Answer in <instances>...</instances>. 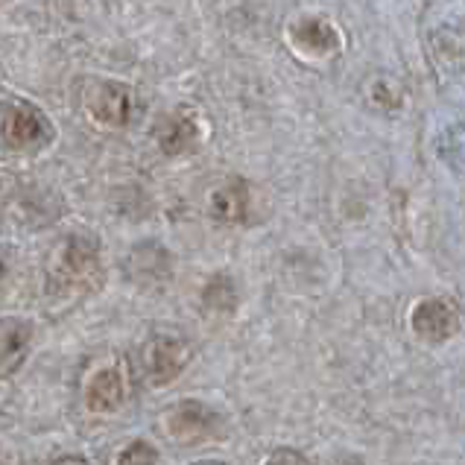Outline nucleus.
Instances as JSON below:
<instances>
[{"label":"nucleus","mask_w":465,"mask_h":465,"mask_svg":"<svg viewBox=\"0 0 465 465\" xmlns=\"http://www.w3.org/2000/svg\"><path fill=\"white\" fill-rule=\"evenodd\" d=\"M0 275H4V261H0Z\"/></svg>","instance_id":"obj_17"},{"label":"nucleus","mask_w":465,"mask_h":465,"mask_svg":"<svg viewBox=\"0 0 465 465\" xmlns=\"http://www.w3.org/2000/svg\"><path fill=\"white\" fill-rule=\"evenodd\" d=\"M85 109L103 126L126 129L135 124L141 103H138L135 88L114 83V79H100V83H91L85 91Z\"/></svg>","instance_id":"obj_2"},{"label":"nucleus","mask_w":465,"mask_h":465,"mask_svg":"<svg viewBox=\"0 0 465 465\" xmlns=\"http://www.w3.org/2000/svg\"><path fill=\"white\" fill-rule=\"evenodd\" d=\"M293 38L311 53H328V50H337L340 45V35L337 30L322 18H304L293 26Z\"/></svg>","instance_id":"obj_11"},{"label":"nucleus","mask_w":465,"mask_h":465,"mask_svg":"<svg viewBox=\"0 0 465 465\" xmlns=\"http://www.w3.org/2000/svg\"><path fill=\"white\" fill-rule=\"evenodd\" d=\"M114 465H158V450L150 442L135 440L114 457Z\"/></svg>","instance_id":"obj_13"},{"label":"nucleus","mask_w":465,"mask_h":465,"mask_svg":"<svg viewBox=\"0 0 465 465\" xmlns=\"http://www.w3.org/2000/svg\"><path fill=\"white\" fill-rule=\"evenodd\" d=\"M56 267L64 282H74V284L88 282V278L97 275V270H100L97 241H91V237H71L59 252Z\"/></svg>","instance_id":"obj_8"},{"label":"nucleus","mask_w":465,"mask_h":465,"mask_svg":"<svg viewBox=\"0 0 465 465\" xmlns=\"http://www.w3.org/2000/svg\"><path fill=\"white\" fill-rule=\"evenodd\" d=\"M164 430L170 440L179 442H199L220 430V416L203 401H182L164 416Z\"/></svg>","instance_id":"obj_4"},{"label":"nucleus","mask_w":465,"mask_h":465,"mask_svg":"<svg viewBox=\"0 0 465 465\" xmlns=\"http://www.w3.org/2000/svg\"><path fill=\"white\" fill-rule=\"evenodd\" d=\"M158 147L167 155H184V153H193L199 138H203V129H199L196 117L188 112H176L170 114L167 121L158 126Z\"/></svg>","instance_id":"obj_9"},{"label":"nucleus","mask_w":465,"mask_h":465,"mask_svg":"<svg viewBox=\"0 0 465 465\" xmlns=\"http://www.w3.org/2000/svg\"><path fill=\"white\" fill-rule=\"evenodd\" d=\"M53 465H91V462H85V460H79V457H64V460H59V462H53Z\"/></svg>","instance_id":"obj_15"},{"label":"nucleus","mask_w":465,"mask_h":465,"mask_svg":"<svg viewBox=\"0 0 465 465\" xmlns=\"http://www.w3.org/2000/svg\"><path fill=\"white\" fill-rule=\"evenodd\" d=\"M263 465H308V460H304L299 450L282 448V450H275V454H270V460Z\"/></svg>","instance_id":"obj_14"},{"label":"nucleus","mask_w":465,"mask_h":465,"mask_svg":"<svg viewBox=\"0 0 465 465\" xmlns=\"http://www.w3.org/2000/svg\"><path fill=\"white\" fill-rule=\"evenodd\" d=\"M35 337V325L30 319L6 316L0 319V381L12 378L24 366Z\"/></svg>","instance_id":"obj_5"},{"label":"nucleus","mask_w":465,"mask_h":465,"mask_svg":"<svg viewBox=\"0 0 465 465\" xmlns=\"http://www.w3.org/2000/svg\"><path fill=\"white\" fill-rule=\"evenodd\" d=\"M203 304L214 313H232L237 308V287L229 275H214L203 287Z\"/></svg>","instance_id":"obj_12"},{"label":"nucleus","mask_w":465,"mask_h":465,"mask_svg":"<svg viewBox=\"0 0 465 465\" xmlns=\"http://www.w3.org/2000/svg\"><path fill=\"white\" fill-rule=\"evenodd\" d=\"M0 141L9 150H42L53 141V126L42 109L30 103H12L0 114Z\"/></svg>","instance_id":"obj_3"},{"label":"nucleus","mask_w":465,"mask_h":465,"mask_svg":"<svg viewBox=\"0 0 465 465\" xmlns=\"http://www.w3.org/2000/svg\"><path fill=\"white\" fill-rule=\"evenodd\" d=\"M199 465H223V462H199Z\"/></svg>","instance_id":"obj_16"},{"label":"nucleus","mask_w":465,"mask_h":465,"mask_svg":"<svg viewBox=\"0 0 465 465\" xmlns=\"http://www.w3.org/2000/svg\"><path fill=\"white\" fill-rule=\"evenodd\" d=\"M413 331L428 342H442L457 331V313L442 299H424L413 308Z\"/></svg>","instance_id":"obj_7"},{"label":"nucleus","mask_w":465,"mask_h":465,"mask_svg":"<svg viewBox=\"0 0 465 465\" xmlns=\"http://www.w3.org/2000/svg\"><path fill=\"white\" fill-rule=\"evenodd\" d=\"M208 211L217 223L234 225L249 217V188L243 182H223L208 196Z\"/></svg>","instance_id":"obj_10"},{"label":"nucleus","mask_w":465,"mask_h":465,"mask_svg":"<svg viewBox=\"0 0 465 465\" xmlns=\"http://www.w3.org/2000/svg\"><path fill=\"white\" fill-rule=\"evenodd\" d=\"M141 371L153 387H167L193 361V345L176 334H153L138 351Z\"/></svg>","instance_id":"obj_1"},{"label":"nucleus","mask_w":465,"mask_h":465,"mask_svg":"<svg viewBox=\"0 0 465 465\" xmlns=\"http://www.w3.org/2000/svg\"><path fill=\"white\" fill-rule=\"evenodd\" d=\"M126 401V375L121 366H105L88 378L85 407L91 413H114Z\"/></svg>","instance_id":"obj_6"}]
</instances>
